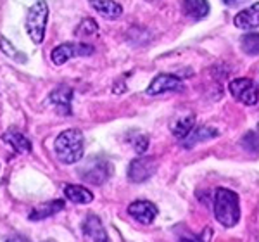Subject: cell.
I'll return each mask as SVG.
<instances>
[{"mask_svg": "<svg viewBox=\"0 0 259 242\" xmlns=\"http://www.w3.org/2000/svg\"><path fill=\"white\" fill-rule=\"evenodd\" d=\"M183 89V83L175 74H157L149 85L147 94L149 95H159L164 92H178Z\"/></svg>", "mask_w": 259, "mask_h": 242, "instance_id": "ba28073f", "label": "cell"}, {"mask_svg": "<svg viewBox=\"0 0 259 242\" xmlns=\"http://www.w3.org/2000/svg\"><path fill=\"white\" fill-rule=\"evenodd\" d=\"M0 49H2V52L6 54L7 57H11V59L14 61H21V62H26V56L24 54H21L16 51L14 47H12V44L9 40H6L4 36H0Z\"/></svg>", "mask_w": 259, "mask_h": 242, "instance_id": "44dd1931", "label": "cell"}, {"mask_svg": "<svg viewBox=\"0 0 259 242\" xmlns=\"http://www.w3.org/2000/svg\"><path fill=\"white\" fill-rule=\"evenodd\" d=\"M56 156L62 165H76L78 161L83 157V133L76 128H69V130L62 132L57 135L56 144Z\"/></svg>", "mask_w": 259, "mask_h": 242, "instance_id": "7a4b0ae2", "label": "cell"}, {"mask_svg": "<svg viewBox=\"0 0 259 242\" xmlns=\"http://www.w3.org/2000/svg\"><path fill=\"white\" fill-rule=\"evenodd\" d=\"M64 194L69 201H73L74 204H89L94 201V194L80 185H66Z\"/></svg>", "mask_w": 259, "mask_h": 242, "instance_id": "d6986e66", "label": "cell"}, {"mask_svg": "<svg viewBox=\"0 0 259 242\" xmlns=\"http://www.w3.org/2000/svg\"><path fill=\"white\" fill-rule=\"evenodd\" d=\"M81 232H83V237L92 242H104L107 239V233L104 230V225L100 222L99 216H95V215H89L85 220H83Z\"/></svg>", "mask_w": 259, "mask_h": 242, "instance_id": "30bf717a", "label": "cell"}, {"mask_svg": "<svg viewBox=\"0 0 259 242\" xmlns=\"http://www.w3.org/2000/svg\"><path fill=\"white\" fill-rule=\"evenodd\" d=\"M157 170V161L156 157H139L133 159L132 165L128 168V178L135 183H142L149 180Z\"/></svg>", "mask_w": 259, "mask_h": 242, "instance_id": "52a82bcc", "label": "cell"}, {"mask_svg": "<svg viewBox=\"0 0 259 242\" xmlns=\"http://www.w3.org/2000/svg\"><path fill=\"white\" fill-rule=\"evenodd\" d=\"M62 210H64V201L54 199V201H49V203H44V204H40V206H36L35 210L30 213V220H45Z\"/></svg>", "mask_w": 259, "mask_h": 242, "instance_id": "2e32d148", "label": "cell"}, {"mask_svg": "<svg viewBox=\"0 0 259 242\" xmlns=\"http://www.w3.org/2000/svg\"><path fill=\"white\" fill-rule=\"evenodd\" d=\"M111 173L112 168L109 161L102 159V157H92L90 161L85 163V166L80 168V177L92 185H102L104 182H107Z\"/></svg>", "mask_w": 259, "mask_h": 242, "instance_id": "277c9868", "label": "cell"}, {"mask_svg": "<svg viewBox=\"0 0 259 242\" xmlns=\"http://www.w3.org/2000/svg\"><path fill=\"white\" fill-rule=\"evenodd\" d=\"M97 31H99V26L94 19H83L80 26L76 28L78 36H90V35H95Z\"/></svg>", "mask_w": 259, "mask_h": 242, "instance_id": "603a6c76", "label": "cell"}, {"mask_svg": "<svg viewBox=\"0 0 259 242\" xmlns=\"http://www.w3.org/2000/svg\"><path fill=\"white\" fill-rule=\"evenodd\" d=\"M242 51L247 56H259V33H247L242 36Z\"/></svg>", "mask_w": 259, "mask_h": 242, "instance_id": "ffe728a7", "label": "cell"}, {"mask_svg": "<svg viewBox=\"0 0 259 242\" xmlns=\"http://www.w3.org/2000/svg\"><path fill=\"white\" fill-rule=\"evenodd\" d=\"M183 12L190 19H204L209 14V2L207 0H183Z\"/></svg>", "mask_w": 259, "mask_h": 242, "instance_id": "4fadbf2b", "label": "cell"}, {"mask_svg": "<svg viewBox=\"0 0 259 242\" xmlns=\"http://www.w3.org/2000/svg\"><path fill=\"white\" fill-rule=\"evenodd\" d=\"M212 210H214L216 220L223 225V227H233L239 223L240 220V203L239 195L230 189H216L214 192V201H212Z\"/></svg>", "mask_w": 259, "mask_h": 242, "instance_id": "6da1fadb", "label": "cell"}, {"mask_svg": "<svg viewBox=\"0 0 259 242\" xmlns=\"http://www.w3.org/2000/svg\"><path fill=\"white\" fill-rule=\"evenodd\" d=\"M194 125H195L194 114L182 116V118H177L171 123V132H173V135L177 137V139L183 140L192 130H194Z\"/></svg>", "mask_w": 259, "mask_h": 242, "instance_id": "ac0fdd59", "label": "cell"}, {"mask_svg": "<svg viewBox=\"0 0 259 242\" xmlns=\"http://www.w3.org/2000/svg\"><path fill=\"white\" fill-rule=\"evenodd\" d=\"M71 97H73V90L69 87H57L56 90L50 94V102L57 107L59 112H64V114H69V104H71Z\"/></svg>", "mask_w": 259, "mask_h": 242, "instance_id": "5bb4252c", "label": "cell"}, {"mask_svg": "<svg viewBox=\"0 0 259 242\" xmlns=\"http://www.w3.org/2000/svg\"><path fill=\"white\" fill-rule=\"evenodd\" d=\"M128 213L139 223L150 225L157 216V208L156 204H152L150 201H135L128 206Z\"/></svg>", "mask_w": 259, "mask_h": 242, "instance_id": "9c48e42d", "label": "cell"}, {"mask_svg": "<svg viewBox=\"0 0 259 242\" xmlns=\"http://www.w3.org/2000/svg\"><path fill=\"white\" fill-rule=\"evenodd\" d=\"M237 28L240 30H252V28H257L259 26V2L252 4L249 6L247 9H244L242 12L235 16L233 19Z\"/></svg>", "mask_w": 259, "mask_h": 242, "instance_id": "8fae6325", "label": "cell"}, {"mask_svg": "<svg viewBox=\"0 0 259 242\" xmlns=\"http://www.w3.org/2000/svg\"><path fill=\"white\" fill-rule=\"evenodd\" d=\"M49 21V6L45 0H36L30 7L26 16V31L30 35L31 42L41 44L45 38V30H47Z\"/></svg>", "mask_w": 259, "mask_h": 242, "instance_id": "3957f363", "label": "cell"}, {"mask_svg": "<svg viewBox=\"0 0 259 242\" xmlns=\"http://www.w3.org/2000/svg\"><path fill=\"white\" fill-rule=\"evenodd\" d=\"M230 94L233 95L235 101H239L245 106H254L259 101V89L256 83L249 78H237L230 83Z\"/></svg>", "mask_w": 259, "mask_h": 242, "instance_id": "5b68a950", "label": "cell"}, {"mask_svg": "<svg viewBox=\"0 0 259 242\" xmlns=\"http://www.w3.org/2000/svg\"><path fill=\"white\" fill-rule=\"evenodd\" d=\"M225 4H235V2H239V0H223Z\"/></svg>", "mask_w": 259, "mask_h": 242, "instance_id": "d4e9b609", "label": "cell"}, {"mask_svg": "<svg viewBox=\"0 0 259 242\" xmlns=\"http://www.w3.org/2000/svg\"><path fill=\"white\" fill-rule=\"evenodd\" d=\"M92 7L106 19H118L123 14V7L114 0H90Z\"/></svg>", "mask_w": 259, "mask_h": 242, "instance_id": "7c38bea8", "label": "cell"}, {"mask_svg": "<svg viewBox=\"0 0 259 242\" xmlns=\"http://www.w3.org/2000/svg\"><path fill=\"white\" fill-rule=\"evenodd\" d=\"M2 140L6 144H9L16 152L19 154H26L31 151V142L26 139L21 132H16V130H9L2 135Z\"/></svg>", "mask_w": 259, "mask_h": 242, "instance_id": "9a60e30c", "label": "cell"}, {"mask_svg": "<svg viewBox=\"0 0 259 242\" xmlns=\"http://www.w3.org/2000/svg\"><path fill=\"white\" fill-rule=\"evenodd\" d=\"M257 127H259V125H257Z\"/></svg>", "mask_w": 259, "mask_h": 242, "instance_id": "484cf974", "label": "cell"}, {"mask_svg": "<svg viewBox=\"0 0 259 242\" xmlns=\"http://www.w3.org/2000/svg\"><path fill=\"white\" fill-rule=\"evenodd\" d=\"M218 135V132L211 127H200L197 130H192L189 135L183 139V147L185 149H192L197 142H206L209 139H214Z\"/></svg>", "mask_w": 259, "mask_h": 242, "instance_id": "e0dca14e", "label": "cell"}, {"mask_svg": "<svg viewBox=\"0 0 259 242\" xmlns=\"http://www.w3.org/2000/svg\"><path fill=\"white\" fill-rule=\"evenodd\" d=\"M94 54V47L87 44H62L57 45L50 54V59L56 66L64 64L66 61H69L71 57H87Z\"/></svg>", "mask_w": 259, "mask_h": 242, "instance_id": "8992f818", "label": "cell"}, {"mask_svg": "<svg viewBox=\"0 0 259 242\" xmlns=\"http://www.w3.org/2000/svg\"><path fill=\"white\" fill-rule=\"evenodd\" d=\"M149 149V137L140 135L139 139L135 140V152L137 154H144Z\"/></svg>", "mask_w": 259, "mask_h": 242, "instance_id": "cb8c5ba5", "label": "cell"}, {"mask_svg": "<svg viewBox=\"0 0 259 242\" xmlns=\"http://www.w3.org/2000/svg\"><path fill=\"white\" fill-rule=\"evenodd\" d=\"M240 145L249 152H259V133L249 132L247 135L240 140Z\"/></svg>", "mask_w": 259, "mask_h": 242, "instance_id": "7402d4cb", "label": "cell"}]
</instances>
